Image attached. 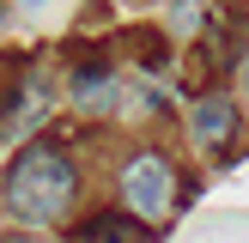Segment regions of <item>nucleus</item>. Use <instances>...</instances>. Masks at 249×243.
I'll use <instances>...</instances> for the list:
<instances>
[{"label": "nucleus", "mask_w": 249, "mask_h": 243, "mask_svg": "<svg viewBox=\"0 0 249 243\" xmlns=\"http://www.w3.org/2000/svg\"><path fill=\"white\" fill-rule=\"evenodd\" d=\"M73 189H79V170L55 140H24L0 176V201L18 225H55L73 207Z\"/></svg>", "instance_id": "obj_1"}, {"label": "nucleus", "mask_w": 249, "mask_h": 243, "mask_svg": "<svg viewBox=\"0 0 249 243\" xmlns=\"http://www.w3.org/2000/svg\"><path fill=\"white\" fill-rule=\"evenodd\" d=\"M122 201H128V213L140 219V225L164 219L170 201H177V164H170L164 152H134L128 164H122Z\"/></svg>", "instance_id": "obj_2"}, {"label": "nucleus", "mask_w": 249, "mask_h": 243, "mask_svg": "<svg viewBox=\"0 0 249 243\" xmlns=\"http://www.w3.org/2000/svg\"><path fill=\"white\" fill-rule=\"evenodd\" d=\"M237 104L231 97H219V91H207V97H195V109H189V134L207 146V152H225L231 140H237Z\"/></svg>", "instance_id": "obj_3"}, {"label": "nucleus", "mask_w": 249, "mask_h": 243, "mask_svg": "<svg viewBox=\"0 0 249 243\" xmlns=\"http://www.w3.org/2000/svg\"><path fill=\"white\" fill-rule=\"evenodd\" d=\"M67 97L79 109H91V116L109 109L116 104V73H109V61H79V67L67 73Z\"/></svg>", "instance_id": "obj_4"}, {"label": "nucleus", "mask_w": 249, "mask_h": 243, "mask_svg": "<svg viewBox=\"0 0 249 243\" xmlns=\"http://www.w3.org/2000/svg\"><path fill=\"white\" fill-rule=\"evenodd\" d=\"M43 116H49V79L31 73V79H18V91L6 104V134H31Z\"/></svg>", "instance_id": "obj_5"}, {"label": "nucleus", "mask_w": 249, "mask_h": 243, "mask_svg": "<svg viewBox=\"0 0 249 243\" xmlns=\"http://www.w3.org/2000/svg\"><path fill=\"white\" fill-rule=\"evenodd\" d=\"M140 219L134 213H91L79 231H73V243H140Z\"/></svg>", "instance_id": "obj_6"}, {"label": "nucleus", "mask_w": 249, "mask_h": 243, "mask_svg": "<svg viewBox=\"0 0 249 243\" xmlns=\"http://www.w3.org/2000/svg\"><path fill=\"white\" fill-rule=\"evenodd\" d=\"M237 85H243V91H249V55L237 61Z\"/></svg>", "instance_id": "obj_7"}, {"label": "nucleus", "mask_w": 249, "mask_h": 243, "mask_svg": "<svg viewBox=\"0 0 249 243\" xmlns=\"http://www.w3.org/2000/svg\"><path fill=\"white\" fill-rule=\"evenodd\" d=\"M0 243H36V237H0Z\"/></svg>", "instance_id": "obj_8"}]
</instances>
